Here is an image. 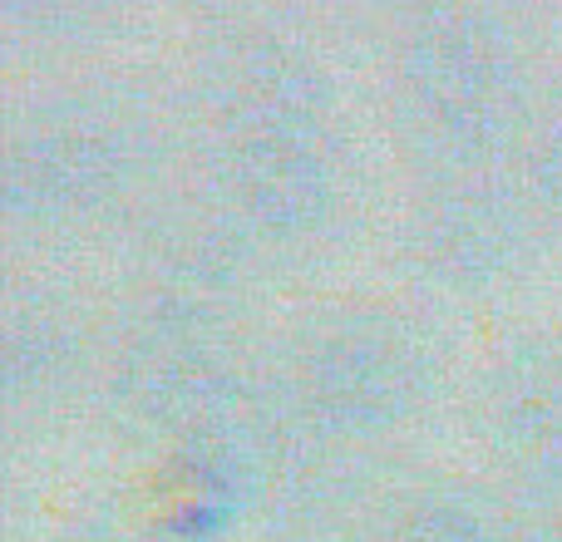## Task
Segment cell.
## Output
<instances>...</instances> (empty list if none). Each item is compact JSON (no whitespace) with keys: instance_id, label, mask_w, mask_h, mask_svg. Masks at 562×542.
Masks as SVG:
<instances>
[{"instance_id":"obj_1","label":"cell","mask_w":562,"mask_h":542,"mask_svg":"<svg viewBox=\"0 0 562 542\" xmlns=\"http://www.w3.org/2000/svg\"><path fill=\"white\" fill-rule=\"evenodd\" d=\"M188 163L173 84L128 69L40 75L0 118V213L20 237L124 233Z\"/></svg>"},{"instance_id":"obj_2","label":"cell","mask_w":562,"mask_h":542,"mask_svg":"<svg viewBox=\"0 0 562 542\" xmlns=\"http://www.w3.org/2000/svg\"><path fill=\"white\" fill-rule=\"evenodd\" d=\"M267 405L291 434L395 454L454 380V350L425 306L370 291L316 296L257 346Z\"/></svg>"},{"instance_id":"obj_3","label":"cell","mask_w":562,"mask_h":542,"mask_svg":"<svg viewBox=\"0 0 562 542\" xmlns=\"http://www.w3.org/2000/svg\"><path fill=\"white\" fill-rule=\"evenodd\" d=\"M375 94L409 183L518 168L553 104L533 39L488 5H435L395 25Z\"/></svg>"},{"instance_id":"obj_4","label":"cell","mask_w":562,"mask_h":542,"mask_svg":"<svg viewBox=\"0 0 562 542\" xmlns=\"http://www.w3.org/2000/svg\"><path fill=\"white\" fill-rule=\"evenodd\" d=\"M188 183L262 252L267 267L330 252L366 203L346 109H277L193 124Z\"/></svg>"},{"instance_id":"obj_5","label":"cell","mask_w":562,"mask_h":542,"mask_svg":"<svg viewBox=\"0 0 562 542\" xmlns=\"http://www.w3.org/2000/svg\"><path fill=\"white\" fill-rule=\"evenodd\" d=\"M99 405L128 444L164 454L267 399L257 346L243 326L124 310L109 326Z\"/></svg>"},{"instance_id":"obj_6","label":"cell","mask_w":562,"mask_h":542,"mask_svg":"<svg viewBox=\"0 0 562 542\" xmlns=\"http://www.w3.org/2000/svg\"><path fill=\"white\" fill-rule=\"evenodd\" d=\"M518 168L415 178L390 227V257L429 301H488L528 281L553 247Z\"/></svg>"},{"instance_id":"obj_7","label":"cell","mask_w":562,"mask_h":542,"mask_svg":"<svg viewBox=\"0 0 562 542\" xmlns=\"http://www.w3.org/2000/svg\"><path fill=\"white\" fill-rule=\"evenodd\" d=\"M464 415L484 478L524 523L562 518V326L514 330L488 346Z\"/></svg>"},{"instance_id":"obj_8","label":"cell","mask_w":562,"mask_h":542,"mask_svg":"<svg viewBox=\"0 0 562 542\" xmlns=\"http://www.w3.org/2000/svg\"><path fill=\"white\" fill-rule=\"evenodd\" d=\"M119 237H124L128 276L124 310L243 326L257 286L272 271L262 252L193 183H173Z\"/></svg>"},{"instance_id":"obj_9","label":"cell","mask_w":562,"mask_h":542,"mask_svg":"<svg viewBox=\"0 0 562 542\" xmlns=\"http://www.w3.org/2000/svg\"><path fill=\"white\" fill-rule=\"evenodd\" d=\"M109 330L59 276H15L0 316V385L10 415H49L79 389H99Z\"/></svg>"},{"instance_id":"obj_10","label":"cell","mask_w":562,"mask_h":542,"mask_svg":"<svg viewBox=\"0 0 562 542\" xmlns=\"http://www.w3.org/2000/svg\"><path fill=\"white\" fill-rule=\"evenodd\" d=\"M346 542H524V513L484 474L395 468Z\"/></svg>"},{"instance_id":"obj_11","label":"cell","mask_w":562,"mask_h":542,"mask_svg":"<svg viewBox=\"0 0 562 542\" xmlns=\"http://www.w3.org/2000/svg\"><path fill=\"white\" fill-rule=\"evenodd\" d=\"M518 173H524L528 193L538 197L548 227H553V237L562 242V99L548 104L543 124L533 128V138H528V148H524V163H518Z\"/></svg>"},{"instance_id":"obj_12","label":"cell","mask_w":562,"mask_h":542,"mask_svg":"<svg viewBox=\"0 0 562 542\" xmlns=\"http://www.w3.org/2000/svg\"><path fill=\"white\" fill-rule=\"evenodd\" d=\"M59 542H144V538L128 533L124 523H85V528H69Z\"/></svg>"},{"instance_id":"obj_13","label":"cell","mask_w":562,"mask_h":542,"mask_svg":"<svg viewBox=\"0 0 562 542\" xmlns=\"http://www.w3.org/2000/svg\"><path fill=\"white\" fill-rule=\"evenodd\" d=\"M524 542H562V518H543V523H524Z\"/></svg>"}]
</instances>
